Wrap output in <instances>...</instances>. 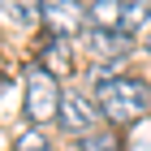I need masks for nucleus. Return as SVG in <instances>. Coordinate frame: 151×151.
Returning a JSON list of instances; mask_svg holds the SVG:
<instances>
[{
  "label": "nucleus",
  "instance_id": "f257e3e1",
  "mask_svg": "<svg viewBox=\"0 0 151 151\" xmlns=\"http://www.w3.org/2000/svg\"><path fill=\"white\" fill-rule=\"evenodd\" d=\"M95 91V108L112 129H129L138 125L142 116L151 112V82L147 78H129V73H108V78H95L91 82Z\"/></svg>",
  "mask_w": 151,
  "mask_h": 151
},
{
  "label": "nucleus",
  "instance_id": "f03ea898",
  "mask_svg": "<svg viewBox=\"0 0 151 151\" xmlns=\"http://www.w3.org/2000/svg\"><path fill=\"white\" fill-rule=\"evenodd\" d=\"M22 91H26V121H30V125L43 129L47 121H56L60 91H65V86H56V78H52L47 69H39L35 60H30L26 73H22Z\"/></svg>",
  "mask_w": 151,
  "mask_h": 151
},
{
  "label": "nucleus",
  "instance_id": "7ed1b4c3",
  "mask_svg": "<svg viewBox=\"0 0 151 151\" xmlns=\"http://www.w3.org/2000/svg\"><path fill=\"white\" fill-rule=\"evenodd\" d=\"M99 108H95V99L86 91H78V86H69V91H60V112H56V125L69 134V138H86V134H95L99 129Z\"/></svg>",
  "mask_w": 151,
  "mask_h": 151
},
{
  "label": "nucleus",
  "instance_id": "20e7f679",
  "mask_svg": "<svg viewBox=\"0 0 151 151\" xmlns=\"http://www.w3.org/2000/svg\"><path fill=\"white\" fill-rule=\"evenodd\" d=\"M39 26L47 35L73 39L86 30V4L82 0H39Z\"/></svg>",
  "mask_w": 151,
  "mask_h": 151
},
{
  "label": "nucleus",
  "instance_id": "39448f33",
  "mask_svg": "<svg viewBox=\"0 0 151 151\" xmlns=\"http://www.w3.org/2000/svg\"><path fill=\"white\" fill-rule=\"evenodd\" d=\"M35 65L47 69L52 78H69L78 69V60H73V39H60V35H39L35 39Z\"/></svg>",
  "mask_w": 151,
  "mask_h": 151
},
{
  "label": "nucleus",
  "instance_id": "423d86ee",
  "mask_svg": "<svg viewBox=\"0 0 151 151\" xmlns=\"http://www.w3.org/2000/svg\"><path fill=\"white\" fill-rule=\"evenodd\" d=\"M129 47H134V39H125L121 30H82V52L91 60H99V65H112V60L129 56Z\"/></svg>",
  "mask_w": 151,
  "mask_h": 151
},
{
  "label": "nucleus",
  "instance_id": "0eeeda50",
  "mask_svg": "<svg viewBox=\"0 0 151 151\" xmlns=\"http://www.w3.org/2000/svg\"><path fill=\"white\" fill-rule=\"evenodd\" d=\"M86 30H121V0H86Z\"/></svg>",
  "mask_w": 151,
  "mask_h": 151
},
{
  "label": "nucleus",
  "instance_id": "6e6552de",
  "mask_svg": "<svg viewBox=\"0 0 151 151\" xmlns=\"http://www.w3.org/2000/svg\"><path fill=\"white\" fill-rule=\"evenodd\" d=\"M151 26V0H121V35L138 39Z\"/></svg>",
  "mask_w": 151,
  "mask_h": 151
},
{
  "label": "nucleus",
  "instance_id": "1a4fd4ad",
  "mask_svg": "<svg viewBox=\"0 0 151 151\" xmlns=\"http://www.w3.org/2000/svg\"><path fill=\"white\" fill-rule=\"evenodd\" d=\"M78 151H125V138H121V129L99 125L95 134H86V138L78 142Z\"/></svg>",
  "mask_w": 151,
  "mask_h": 151
},
{
  "label": "nucleus",
  "instance_id": "9d476101",
  "mask_svg": "<svg viewBox=\"0 0 151 151\" xmlns=\"http://www.w3.org/2000/svg\"><path fill=\"white\" fill-rule=\"evenodd\" d=\"M0 13L13 26H39V0H0Z\"/></svg>",
  "mask_w": 151,
  "mask_h": 151
},
{
  "label": "nucleus",
  "instance_id": "9b49d317",
  "mask_svg": "<svg viewBox=\"0 0 151 151\" xmlns=\"http://www.w3.org/2000/svg\"><path fill=\"white\" fill-rule=\"evenodd\" d=\"M13 151H52V138H47L39 125H30V129H22V134H17Z\"/></svg>",
  "mask_w": 151,
  "mask_h": 151
},
{
  "label": "nucleus",
  "instance_id": "f8f14e48",
  "mask_svg": "<svg viewBox=\"0 0 151 151\" xmlns=\"http://www.w3.org/2000/svg\"><path fill=\"white\" fill-rule=\"evenodd\" d=\"M4 91H9V78H4V73H0V99H4Z\"/></svg>",
  "mask_w": 151,
  "mask_h": 151
},
{
  "label": "nucleus",
  "instance_id": "ddd939ff",
  "mask_svg": "<svg viewBox=\"0 0 151 151\" xmlns=\"http://www.w3.org/2000/svg\"><path fill=\"white\" fill-rule=\"evenodd\" d=\"M147 52H151V39H147Z\"/></svg>",
  "mask_w": 151,
  "mask_h": 151
}]
</instances>
